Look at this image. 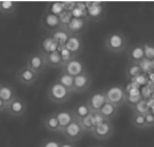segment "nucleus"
<instances>
[{"label": "nucleus", "mask_w": 154, "mask_h": 147, "mask_svg": "<svg viewBox=\"0 0 154 147\" xmlns=\"http://www.w3.org/2000/svg\"><path fill=\"white\" fill-rule=\"evenodd\" d=\"M104 46L107 51L113 54H120L127 50L128 39L120 31H111L105 37Z\"/></svg>", "instance_id": "nucleus-1"}, {"label": "nucleus", "mask_w": 154, "mask_h": 147, "mask_svg": "<svg viewBox=\"0 0 154 147\" xmlns=\"http://www.w3.org/2000/svg\"><path fill=\"white\" fill-rule=\"evenodd\" d=\"M71 95V91H69L66 88L61 86L60 83H57L56 81L53 82L48 87V90H47V97H48V99L51 103L58 104V105L66 103L70 99Z\"/></svg>", "instance_id": "nucleus-2"}, {"label": "nucleus", "mask_w": 154, "mask_h": 147, "mask_svg": "<svg viewBox=\"0 0 154 147\" xmlns=\"http://www.w3.org/2000/svg\"><path fill=\"white\" fill-rule=\"evenodd\" d=\"M104 93L106 102L118 109L126 104V89L122 86H111L105 90Z\"/></svg>", "instance_id": "nucleus-3"}, {"label": "nucleus", "mask_w": 154, "mask_h": 147, "mask_svg": "<svg viewBox=\"0 0 154 147\" xmlns=\"http://www.w3.org/2000/svg\"><path fill=\"white\" fill-rule=\"evenodd\" d=\"M87 8V21L88 22H99L104 18L106 9L103 2L99 1H85Z\"/></svg>", "instance_id": "nucleus-4"}, {"label": "nucleus", "mask_w": 154, "mask_h": 147, "mask_svg": "<svg viewBox=\"0 0 154 147\" xmlns=\"http://www.w3.org/2000/svg\"><path fill=\"white\" fill-rule=\"evenodd\" d=\"M62 133H63V136L67 142H75L82 138L83 135H85V131H83L80 122L74 119L64 130L62 131Z\"/></svg>", "instance_id": "nucleus-5"}, {"label": "nucleus", "mask_w": 154, "mask_h": 147, "mask_svg": "<svg viewBox=\"0 0 154 147\" xmlns=\"http://www.w3.org/2000/svg\"><path fill=\"white\" fill-rule=\"evenodd\" d=\"M26 67H29L31 71H33L35 74H40L46 70L47 67V63H46V58L45 55L39 53H33V54L29 55L26 58Z\"/></svg>", "instance_id": "nucleus-6"}, {"label": "nucleus", "mask_w": 154, "mask_h": 147, "mask_svg": "<svg viewBox=\"0 0 154 147\" xmlns=\"http://www.w3.org/2000/svg\"><path fill=\"white\" fill-rule=\"evenodd\" d=\"M113 133H114V127L112 122L105 121L102 124L95 127L90 135L98 140H107L113 136Z\"/></svg>", "instance_id": "nucleus-7"}, {"label": "nucleus", "mask_w": 154, "mask_h": 147, "mask_svg": "<svg viewBox=\"0 0 154 147\" xmlns=\"http://www.w3.org/2000/svg\"><path fill=\"white\" fill-rule=\"evenodd\" d=\"M62 72H64L66 74H70L71 76H78L80 74H82L85 72H87L86 65L79 58H73L72 60H70L69 63H66L61 67Z\"/></svg>", "instance_id": "nucleus-8"}, {"label": "nucleus", "mask_w": 154, "mask_h": 147, "mask_svg": "<svg viewBox=\"0 0 154 147\" xmlns=\"http://www.w3.org/2000/svg\"><path fill=\"white\" fill-rule=\"evenodd\" d=\"M40 25L42 29H45L47 32L53 33L57 31L58 29H61V21L60 17L53 15L48 11H45L41 20H40Z\"/></svg>", "instance_id": "nucleus-9"}, {"label": "nucleus", "mask_w": 154, "mask_h": 147, "mask_svg": "<svg viewBox=\"0 0 154 147\" xmlns=\"http://www.w3.org/2000/svg\"><path fill=\"white\" fill-rule=\"evenodd\" d=\"M26 109H28V106H26L25 100L20 97H16L13 102L7 105L6 112L11 116L21 118L26 113Z\"/></svg>", "instance_id": "nucleus-10"}, {"label": "nucleus", "mask_w": 154, "mask_h": 147, "mask_svg": "<svg viewBox=\"0 0 154 147\" xmlns=\"http://www.w3.org/2000/svg\"><path fill=\"white\" fill-rule=\"evenodd\" d=\"M88 21L82 20V18H72L71 22L69 23V25L64 29L66 32L70 35H80L82 34L86 29L88 26Z\"/></svg>", "instance_id": "nucleus-11"}, {"label": "nucleus", "mask_w": 154, "mask_h": 147, "mask_svg": "<svg viewBox=\"0 0 154 147\" xmlns=\"http://www.w3.org/2000/svg\"><path fill=\"white\" fill-rule=\"evenodd\" d=\"M38 78V74H35L34 72L31 71L26 66L22 67L16 74V80L23 86H32L37 82Z\"/></svg>", "instance_id": "nucleus-12"}, {"label": "nucleus", "mask_w": 154, "mask_h": 147, "mask_svg": "<svg viewBox=\"0 0 154 147\" xmlns=\"http://www.w3.org/2000/svg\"><path fill=\"white\" fill-rule=\"evenodd\" d=\"M86 103L89 106L91 113H97L107 102H106V97H105L104 91H97V93H93L88 98V100Z\"/></svg>", "instance_id": "nucleus-13"}, {"label": "nucleus", "mask_w": 154, "mask_h": 147, "mask_svg": "<svg viewBox=\"0 0 154 147\" xmlns=\"http://www.w3.org/2000/svg\"><path fill=\"white\" fill-rule=\"evenodd\" d=\"M127 58L129 60V63H131V64H139L140 62H143L145 60L143 46L140 44H138L128 47V49H127Z\"/></svg>", "instance_id": "nucleus-14"}, {"label": "nucleus", "mask_w": 154, "mask_h": 147, "mask_svg": "<svg viewBox=\"0 0 154 147\" xmlns=\"http://www.w3.org/2000/svg\"><path fill=\"white\" fill-rule=\"evenodd\" d=\"M91 76L88 72H85L82 74L78 76H74V93H83V91H87L90 86H91Z\"/></svg>", "instance_id": "nucleus-15"}, {"label": "nucleus", "mask_w": 154, "mask_h": 147, "mask_svg": "<svg viewBox=\"0 0 154 147\" xmlns=\"http://www.w3.org/2000/svg\"><path fill=\"white\" fill-rule=\"evenodd\" d=\"M64 47L78 57V55L81 54L83 50L82 38L80 35H70V38L66 41V44H64Z\"/></svg>", "instance_id": "nucleus-16"}, {"label": "nucleus", "mask_w": 154, "mask_h": 147, "mask_svg": "<svg viewBox=\"0 0 154 147\" xmlns=\"http://www.w3.org/2000/svg\"><path fill=\"white\" fill-rule=\"evenodd\" d=\"M55 114H56V118H57V121L60 123L61 132L71 123L72 121L74 120V115L72 113V111H67V109L66 111H60V112H57Z\"/></svg>", "instance_id": "nucleus-17"}, {"label": "nucleus", "mask_w": 154, "mask_h": 147, "mask_svg": "<svg viewBox=\"0 0 154 147\" xmlns=\"http://www.w3.org/2000/svg\"><path fill=\"white\" fill-rule=\"evenodd\" d=\"M58 48H60L58 44L53 40V38H51L50 35L45 37V38L41 40V42H40V53L44 55L54 53L56 50H58Z\"/></svg>", "instance_id": "nucleus-18"}, {"label": "nucleus", "mask_w": 154, "mask_h": 147, "mask_svg": "<svg viewBox=\"0 0 154 147\" xmlns=\"http://www.w3.org/2000/svg\"><path fill=\"white\" fill-rule=\"evenodd\" d=\"M16 97V91L11 86H9V84H0V98L7 105L11 102H13Z\"/></svg>", "instance_id": "nucleus-19"}, {"label": "nucleus", "mask_w": 154, "mask_h": 147, "mask_svg": "<svg viewBox=\"0 0 154 147\" xmlns=\"http://www.w3.org/2000/svg\"><path fill=\"white\" fill-rule=\"evenodd\" d=\"M56 82L60 83L61 86H63L64 88H66L69 91H71L72 93H74V89H73V86H74V78L71 76L70 74H66L64 72H61L57 78H56Z\"/></svg>", "instance_id": "nucleus-20"}, {"label": "nucleus", "mask_w": 154, "mask_h": 147, "mask_svg": "<svg viewBox=\"0 0 154 147\" xmlns=\"http://www.w3.org/2000/svg\"><path fill=\"white\" fill-rule=\"evenodd\" d=\"M118 109H119L116 107L114 105H112V104H110V103H106L104 106L100 109L99 114L104 118L105 121H110V122H112V120L118 115Z\"/></svg>", "instance_id": "nucleus-21"}, {"label": "nucleus", "mask_w": 154, "mask_h": 147, "mask_svg": "<svg viewBox=\"0 0 154 147\" xmlns=\"http://www.w3.org/2000/svg\"><path fill=\"white\" fill-rule=\"evenodd\" d=\"M72 113L74 115V119L78 121L82 120L85 118H87L89 114H91V111L89 109L87 103H80L75 105V107L73 109Z\"/></svg>", "instance_id": "nucleus-22"}, {"label": "nucleus", "mask_w": 154, "mask_h": 147, "mask_svg": "<svg viewBox=\"0 0 154 147\" xmlns=\"http://www.w3.org/2000/svg\"><path fill=\"white\" fill-rule=\"evenodd\" d=\"M45 58H46V63H47V67H51V69H60L62 67V60H61V55L60 51L56 50L54 53H50V54L45 55Z\"/></svg>", "instance_id": "nucleus-23"}, {"label": "nucleus", "mask_w": 154, "mask_h": 147, "mask_svg": "<svg viewBox=\"0 0 154 147\" xmlns=\"http://www.w3.org/2000/svg\"><path fill=\"white\" fill-rule=\"evenodd\" d=\"M44 125L45 128L50 132H61L60 129V123L57 121L55 113H51V114L47 115L44 120Z\"/></svg>", "instance_id": "nucleus-24"}, {"label": "nucleus", "mask_w": 154, "mask_h": 147, "mask_svg": "<svg viewBox=\"0 0 154 147\" xmlns=\"http://www.w3.org/2000/svg\"><path fill=\"white\" fill-rule=\"evenodd\" d=\"M18 2L16 1H0V14L2 15H14L17 11Z\"/></svg>", "instance_id": "nucleus-25"}, {"label": "nucleus", "mask_w": 154, "mask_h": 147, "mask_svg": "<svg viewBox=\"0 0 154 147\" xmlns=\"http://www.w3.org/2000/svg\"><path fill=\"white\" fill-rule=\"evenodd\" d=\"M50 37L53 38V40L56 44H58V47H64V44H66V41L70 38V34L66 32L63 29H58L55 32L50 33Z\"/></svg>", "instance_id": "nucleus-26"}, {"label": "nucleus", "mask_w": 154, "mask_h": 147, "mask_svg": "<svg viewBox=\"0 0 154 147\" xmlns=\"http://www.w3.org/2000/svg\"><path fill=\"white\" fill-rule=\"evenodd\" d=\"M125 73H126L127 79L131 81L132 79H135L136 76H138L139 74H142V73H144V72L142 71L140 66L138 65V64H131V63H129V64L127 65L126 71H125Z\"/></svg>", "instance_id": "nucleus-27"}, {"label": "nucleus", "mask_w": 154, "mask_h": 147, "mask_svg": "<svg viewBox=\"0 0 154 147\" xmlns=\"http://www.w3.org/2000/svg\"><path fill=\"white\" fill-rule=\"evenodd\" d=\"M46 11H48L53 15L56 16H61L63 13H65L64 11V7L62 5L61 1H55V2H48V5L46 7Z\"/></svg>", "instance_id": "nucleus-28"}, {"label": "nucleus", "mask_w": 154, "mask_h": 147, "mask_svg": "<svg viewBox=\"0 0 154 147\" xmlns=\"http://www.w3.org/2000/svg\"><path fill=\"white\" fill-rule=\"evenodd\" d=\"M131 124L137 128V129H146V123H145V115L138 114V113H132L131 119H130Z\"/></svg>", "instance_id": "nucleus-29"}, {"label": "nucleus", "mask_w": 154, "mask_h": 147, "mask_svg": "<svg viewBox=\"0 0 154 147\" xmlns=\"http://www.w3.org/2000/svg\"><path fill=\"white\" fill-rule=\"evenodd\" d=\"M132 111H134V113H138V114H143L145 115L146 113H149V105L147 103V100L143 98L140 102L138 104H136L134 107H132Z\"/></svg>", "instance_id": "nucleus-30"}, {"label": "nucleus", "mask_w": 154, "mask_h": 147, "mask_svg": "<svg viewBox=\"0 0 154 147\" xmlns=\"http://www.w3.org/2000/svg\"><path fill=\"white\" fill-rule=\"evenodd\" d=\"M79 122H80V124H81V127H82L85 133H86V132L91 133V131H93L94 128H95L94 120H93V114H89L87 118H85V119H82V120H80Z\"/></svg>", "instance_id": "nucleus-31"}, {"label": "nucleus", "mask_w": 154, "mask_h": 147, "mask_svg": "<svg viewBox=\"0 0 154 147\" xmlns=\"http://www.w3.org/2000/svg\"><path fill=\"white\" fill-rule=\"evenodd\" d=\"M58 51H60V55H61V60H62V64H63V65L66 64V63H69V62L72 60L73 58H77V56L72 54L71 51L67 50L65 47H60V48H58Z\"/></svg>", "instance_id": "nucleus-32"}, {"label": "nucleus", "mask_w": 154, "mask_h": 147, "mask_svg": "<svg viewBox=\"0 0 154 147\" xmlns=\"http://www.w3.org/2000/svg\"><path fill=\"white\" fill-rule=\"evenodd\" d=\"M143 49H144V55H145V60H154V44L152 42H146L143 44Z\"/></svg>", "instance_id": "nucleus-33"}, {"label": "nucleus", "mask_w": 154, "mask_h": 147, "mask_svg": "<svg viewBox=\"0 0 154 147\" xmlns=\"http://www.w3.org/2000/svg\"><path fill=\"white\" fill-rule=\"evenodd\" d=\"M143 95H135V96H130V95H126V104L130 107H134L136 104H138L142 99H143Z\"/></svg>", "instance_id": "nucleus-34"}, {"label": "nucleus", "mask_w": 154, "mask_h": 147, "mask_svg": "<svg viewBox=\"0 0 154 147\" xmlns=\"http://www.w3.org/2000/svg\"><path fill=\"white\" fill-rule=\"evenodd\" d=\"M72 18H73V17H72L70 11H65V13H63L61 16H60V21H61V29L64 30V29L69 25V23L71 22Z\"/></svg>", "instance_id": "nucleus-35"}, {"label": "nucleus", "mask_w": 154, "mask_h": 147, "mask_svg": "<svg viewBox=\"0 0 154 147\" xmlns=\"http://www.w3.org/2000/svg\"><path fill=\"white\" fill-rule=\"evenodd\" d=\"M147 81H149V79H147V75H146L145 73H142V74H139L138 76H136L135 79H132V80H131L132 83H135L137 87L146 86Z\"/></svg>", "instance_id": "nucleus-36"}, {"label": "nucleus", "mask_w": 154, "mask_h": 147, "mask_svg": "<svg viewBox=\"0 0 154 147\" xmlns=\"http://www.w3.org/2000/svg\"><path fill=\"white\" fill-rule=\"evenodd\" d=\"M145 123L146 128H153L154 127V113L149 111V113L145 114Z\"/></svg>", "instance_id": "nucleus-37"}, {"label": "nucleus", "mask_w": 154, "mask_h": 147, "mask_svg": "<svg viewBox=\"0 0 154 147\" xmlns=\"http://www.w3.org/2000/svg\"><path fill=\"white\" fill-rule=\"evenodd\" d=\"M40 147H61V142L56 139H47L40 145Z\"/></svg>", "instance_id": "nucleus-38"}, {"label": "nucleus", "mask_w": 154, "mask_h": 147, "mask_svg": "<svg viewBox=\"0 0 154 147\" xmlns=\"http://www.w3.org/2000/svg\"><path fill=\"white\" fill-rule=\"evenodd\" d=\"M63 7H64V11H70L71 13L74 8H75V6H77V1H61Z\"/></svg>", "instance_id": "nucleus-39"}, {"label": "nucleus", "mask_w": 154, "mask_h": 147, "mask_svg": "<svg viewBox=\"0 0 154 147\" xmlns=\"http://www.w3.org/2000/svg\"><path fill=\"white\" fill-rule=\"evenodd\" d=\"M91 114H93V120H94L95 127H97V125L102 124L103 122H105L104 118L99 114V112H97V113H91Z\"/></svg>", "instance_id": "nucleus-40"}, {"label": "nucleus", "mask_w": 154, "mask_h": 147, "mask_svg": "<svg viewBox=\"0 0 154 147\" xmlns=\"http://www.w3.org/2000/svg\"><path fill=\"white\" fill-rule=\"evenodd\" d=\"M61 147H77L74 145V142H61Z\"/></svg>", "instance_id": "nucleus-41"}, {"label": "nucleus", "mask_w": 154, "mask_h": 147, "mask_svg": "<svg viewBox=\"0 0 154 147\" xmlns=\"http://www.w3.org/2000/svg\"><path fill=\"white\" fill-rule=\"evenodd\" d=\"M6 109H7V104L0 98V113H1V112H5Z\"/></svg>", "instance_id": "nucleus-42"}, {"label": "nucleus", "mask_w": 154, "mask_h": 147, "mask_svg": "<svg viewBox=\"0 0 154 147\" xmlns=\"http://www.w3.org/2000/svg\"><path fill=\"white\" fill-rule=\"evenodd\" d=\"M94 147H100V146H94Z\"/></svg>", "instance_id": "nucleus-43"}]
</instances>
